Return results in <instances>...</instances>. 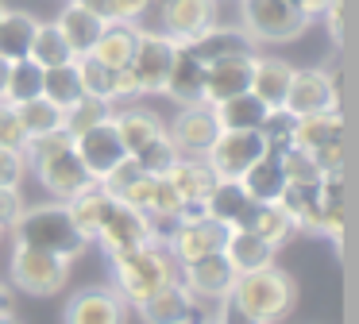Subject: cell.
I'll use <instances>...</instances> for the list:
<instances>
[{"mask_svg":"<svg viewBox=\"0 0 359 324\" xmlns=\"http://www.w3.org/2000/svg\"><path fill=\"white\" fill-rule=\"evenodd\" d=\"M217 324H255V320H251L240 305H232V301L224 297V301H217Z\"/></svg>","mask_w":359,"mask_h":324,"instance_id":"50","label":"cell"},{"mask_svg":"<svg viewBox=\"0 0 359 324\" xmlns=\"http://www.w3.org/2000/svg\"><path fill=\"white\" fill-rule=\"evenodd\" d=\"M43 97V66L32 58H20L8 66V81H4V100L8 104H24V100Z\"/></svg>","mask_w":359,"mask_h":324,"instance_id":"38","label":"cell"},{"mask_svg":"<svg viewBox=\"0 0 359 324\" xmlns=\"http://www.w3.org/2000/svg\"><path fill=\"white\" fill-rule=\"evenodd\" d=\"M174 50H178V43L166 39L163 31H140L135 35V50H132V62H128L135 97L166 89V77H170V66H174Z\"/></svg>","mask_w":359,"mask_h":324,"instance_id":"7","label":"cell"},{"mask_svg":"<svg viewBox=\"0 0 359 324\" xmlns=\"http://www.w3.org/2000/svg\"><path fill=\"white\" fill-rule=\"evenodd\" d=\"M166 135H170V143L178 147V154L205 158L209 147H212V139L220 135L212 104H182V112L174 116V123L166 128Z\"/></svg>","mask_w":359,"mask_h":324,"instance_id":"12","label":"cell"},{"mask_svg":"<svg viewBox=\"0 0 359 324\" xmlns=\"http://www.w3.org/2000/svg\"><path fill=\"white\" fill-rule=\"evenodd\" d=\"M220 255L228 259V266H232L236 274H251V270H263L274 262V247L248 228H228Z\"/></svg>","mask_w":359,"mask_h":324,"instance_id":"20","label":"cell"},{"mask_svg":"<svg viewBox=\"0 0 359 324\" xmlns=\"http://www.w3.org/2000/svg\"><path fill=\"white\" fill-rule=\"evenodd\" d=\"M228 301L240 305L255 324H274V320H282V316L294 309L297 285H294V278H290L286 270L271 262V266L251 270V274H236Z\"/></svg>","mask_w":359,"mask_h":324,"instance_id":"4","label":"cell"},{"mask_svg":"<svg viewBox=\"0 0 359 324\" xmlns=\"http://www.w3.org/2000/svg\"><path fill=\"white\" fill-rule=\"evenodd\" d=\"M24 174H27V158H24V151L0 147V189H20Z\"/></svg>","mask_w":359,"mask_h":324,"instance_id":"45","label":"cell"},{"mask_svg":"<svg viewBox=\"0 0 359 324\" xmlns=\"http://www.w3.org/2000/svg\"><path fill=\"white\" fill-rule=\"evenodd\" d=\"M81 8H89V12H97L101 20H109V0H78Z\"/></svg>","mask_w":359,"mask_h":324,"instance_id":"52","label":"cell"},{"mask_svg":"<svg viewBox=\"0 0 359 324\" xmlns=\"http://www.w3.org/2000/svg\"><path fill=\"white\" fill-rule=\"evenodd\" d=\"M186 46L189 54H194L197 62H217V58H232V54H255V43H251V35L243 27H220V23H212L209 31H201L197 39H189V43H178Z\"/></svg>","mask_w":359,"mask_h":324,"instance_id":"18","label":"cell"},{"mask_svg":"<svg viewBox=\"0 0 359 324\" xmlns=\"http://www.w3.org/2000/svg\"><path fill=\"white\" fill-rule=\"evenodd\" d=\"M336 100H340V93H336V77L328 69H294L282 108L290 116H313V112H332V108H340Z\"/></svg>","mask_w":359,"mask_h":324,"instance_id":"11","label":"cell"},{"mask_svg":"<svg viewBox=\"0 0 359 324\" xmlns=\"http://www.w3.org/2000/svg\"><path fill=\"white\" fill-rule=\"evenodd\" d=\"M132 162L143 170V174H166V170L178 162V147L170 143V135L155 139L151 147H143L140 154H132Z\"/></svg>","mask_w":359,"mask_h":324,"instance_id":"42","label":"cell"},{"mask_svg":"<svg viewBox=\"0 0 359 324\" xmlns=\"http://www.w3.org/2000/svg\"><path fill=\"white\" fill-rule=\"evenodd\" d=\"M182 324H201V320H197V316H189V320H182Z\"/></svg>","mask_w":359,"mask_h":324,"instance_id":"56","label":"cell"},{"mask_svg":"<svg viewBox=\"0 0 359 324\" xmlns=\"http://www.w3.org/2000/svg\"><path fill=\"white\" fill-rule=\"evenodd\" d=\"M74 151H78L81 166L93 174V182H101L112 166H120V162L128 158L124 139H120V131H116L112 120H104V123H97V128L81 131V135H74Z\"/></svg>","mask_w":359,"mask_h":324,"instance_id":"13","label":"cell"},{"mask_svg":"<svg viewBox=\"0 0 359 324\" xmlns=\"http://www.w3.org/2000/svg\"><path fill=\"white\" fill-rule=\"evenodd\" d=\"M135 309H140L143 324H182L194 316V297L186 293L182 282H170L158 293H151L147 301H140Z\"/></svg>","mask_w":359,"mask_h":324,"instance_id":"24","label":"cell"},{"mask_svg":"<svg viewBox=\"0 0 359 324\" xmlns=\"http://www.w3.org/2000/svg\"><path fill=\"white\" fill-rule=\"evenodd\" d=\"M309 158L317 162V170H320L325 177H328V174H344V135L332 139V143H325V147H317Z\"/></svg>","mask_w":359,"mask_h":324,"instance_id":"46","label":"cell"},{"mask_svg":"<svg viewBox=\"0 0 359 324\" xmlns=\"http://www.w3.org/2000/svg\"><path fill=\"white\" fill-rule=\"evenodd\" d=\"M0 324H24L16 313H0Z\"/></svg>","mask_w":359,"mask_h":324,"instance_id":"55","label":"cell"},{"mask_svg":"<svg viewBox=\"0 0 359 324\" xmlns=\"http://www.w3.org/2000/svg\"><path fill=\"white\" fill-rule=\"evenodd\" d=\"M12 231H16V247L50 251V255H62V259H70V262L89 247V239L78 231V224H74L70 205H66V201H58V205L24 208L20 220L12 224Z\"/></svg>","mask_w":359,"mask_h":324,"instance_id":"2","label":"cell"},{"mask_svg":"<svg viewBox=\"0 0 359 324\" xmlns=\"http://www.w3.org/2000/svg\"><path fill=\"white\" fill-rule=\"evenodd\" d=\"M290 4L297 8V12L305 15V20H317V15H325V8H328V0H290Z\"/></svg>","mask_w":359,"mask_h":324,"instance_id":"51","label":"cell"},{"mask_svg":"<svg viewBox=\"0 0 359 324\" xmlns=\"http://www.w3.org/2000/svg\"><path fill=\"white\" fill-rule=\"evenodd\" d=\"M240 185H243V193H248L255 205H271V201H278L282 189H286V170H282V158L274 151H266L259 162H251V166L243 170Z\"/></svg>","mask_w":359,"mask_h":324,"instance_id":"25","label":"cell"},{"mask_svg":"<svg viewBox=\"0 0 359 324\" xmlns=\"http://www.w3.org/2000/svg\"><path fill=\"white\" fill-rule=\"evenodd\" d=\"M251 208H255V201L243 193L240 182H232V177H217V185L209 189V197H205V216H212L217 224H224V228H248V216Z\"/></svg>","mask_w":359,"mask_h":324,"instance_id":"19","label":"cell"},{"mask_svg":"<svg viewBox=\"0 0 359 324\" xmlns=\"http://www.w3.org/2000/svg\"><path fill=\"white\" fill-rule=\"evenodd\" d=\"M66 205H70V216H74V224H78L81 236H86V239H97V228H101L104 208H109V193H104L101 185H93L89 193L66 201Z\"/></svg>","mask_w":359,"mask_h":324,"instance_id":"40","label":"cell"},{"mask_svg":"<svg viewBox=\"0 0 359 324\" xmlns=\"http://www.w3.org/2000/svg\"><path fill=\"white\" fill-rule=\"evenodd\" d=\"M163 35L174 43H189L217 23V0H163Z\"/></svg>","mask_w":359,"mask_h":324,"instance_id":"16","label":"cell"},{"mask_svg":"<svg viewBox=\"0 0 359 324\" xmlns=\"http://www.w3.org/2000/svg\"><path fill=\"white\" fill-rule=\"evenodd\" d=\"M104 120H112V104H109V100L81 97V100H74V104L62 112V131L74 139V135H81V131H89V128H97V123H104Z\"/></svg>","mask_w":359,"mask_h":324,"instance_id":"41","label":"cell"},{"mask_svg":"<svg viewBox=\"0 0 359 324\" xmlns=\"http://www.w3.org/2000/svg\"><path fill=\"white\" fill-rule=\"evenodd\" d=\"M163 93L174 97L178 104H205V62H197L186 46H178Z\"/></svg>","mask_w":359,"mask_h":324,"instance_id":"23","label":"cell"},{"mask_svg":"<svg viewBox=\"0 0 359 324\" xmlns=\"http://www.w3.org/2000/svg\"><path fill=\"white\" fill-rule=\"evenodd\" d=\"M320 231L336 239L344 236V174H328L320 182Z\"/></svg>","mask_w":359,"mask_h":324,"instance_id":"39","label":"cell"},{"mask_svg":"<svg viewBox=\"0 0 359 324\" xmlns=\"http://www.w3.org/2000/svg\"><path fill=\"white\" fill-rule=\"evenodd\" d=\"M240 20L251 43H294L309 27L290 0H240Z\"/></svg>","mask_w":359,"mask_h":324,"instance_id":"5","label":"cell"},{"mask_svg":"<svg viewBox=\"0 0 359 324\" xmlns=\"http://www.w3.org/2000/svg\"><path fill=\"white\" fill-rule=\"evenodd\" d=\"M24 123V135L27 139H39V135H50V131H62V108L50 104L47 97H35V100H24V104H12Z\"/></svg>","mask_w":359,"mask_h":324,"instance_id":"37","label":"cell"},{"mask_svg":"<svg viewBox=\"0 0 359 324\" xmlns=\"http://www.w3.org/2000/svg\"><path fill=\"white\" fill-rule=\"evenodd\" d=\"M0 313H12V285L0 282Z\"/></svg>","mask_w":359,"mask_h":324,"instance_id":"53","label":"cell"},{"mask_svg":"<svg viewBox=\"0 0 359 324\" xmlns=\"http://www.w3.org/2000/svg\"><path fill=\"white\" fill-rule=\"evenodd\" d=\"M43 97H47L50 104H58L62 112L74 104V100L86 97V89H81V74H78V62H66V66L43 69Z\"/></svg>","mask_w":359,"mask_h":324,"instance_id":"33","label":"cell"},{"mask_svg":"<svg viewBox=\"0 0 359 324\" xmlns=\"http://www.w3.org/2000/svg\"><path fill=\"white\" fill-rule=\"evenodd\" d=\"M35 27H39V20H35V15L8 8V12H4V20H0V58H4V62L27 58L32 39H35Z\"/></svg>","mask_w":359,"mask_h":324,"instance_id":"32","label":"cell"},{"mask_svg":"<svg viewBox=\"0 0 359 324\" xmlns=\"http://www.w3.org/2000/svg\"><path fill=\"white\" fill-rule=\"evenodd\" d=\"M166 177H170V185L182 193V201H205L209 189L217 185V174H212L209 162L189 158V154H178V162L166 170Z\"/></svg>","mask_w":359,"mask_h":324,"instance_id":"29","label":"cell"},{"mask_svg":"<svg viewBox=\"0 0 359 324\" xmlns=\"http://www.w3.org/2000/svg\"><path fill=\"white\" fill-rule=\"evenodd\" d=\"M251 62L255 54H232L205 66V104H220L228 97H240L251 89Z\"/></svg>","mask_w":359,"mask_h":324,"instance_id":"17","label":"cell"},{"mask_svg":"<svg viewBox=\"0 0 359 324\" xmlns=\"http://www.w3.org/2000/svg\"><path fill=\"white\" fill-rule=\"evenodd\" d=\"M4 12H8V8H4V0H0V20H4Z\"/></svg>","mask_w":359,"mask_h":324,"instance_id":"57","label":"cell"},{"mask_svg":"<svg viewBox=\"0 0 359 324\" xmlns=\"http://www.w3.org/2000/svg\"><path fill=\"white\" fill-rule=\"evenodd\" d=\"M182 285H186V293L194 301H224L228 293H232V282H236V270L228 266V259L224 255H205V259H197V262H186L182 266V278H178Z\"/></svg>","mask_w":359,"mask_h":324,"instance_id":"15","label":"cell"},{"mask_svg":"<svg viewBox=\"0 0 359 324\" xmlns=\"http://www.w3.org/2000/svg\"><path fill=\"white\" fill-rule=\"evenodd\" d=\"M248 231H255L259 239H266V243L278 251V243H286V239L294 236V220L286 216V208H282L278 201H271V205H255V208H251Z\"/></svg>","mask_w":359,"mask_h":324,"instance_id":"34","label":"cell"},{"mask_svg":"<svg viewBox=\"0 0 359 324\" xmlns=\"http://www.w3.org/2000/svg\"><path fill=\"white\" fill-rule=\"evenodd\" d=\"M24 158L27 166L39 174L43 189L58 201H74L81 193L93 189V174L81 166L78 151H74V139L66 131H50V135H39V139H27L24 147Z\"/></svg>","mask_w":359,"mask_h":324,"instance_id":"1","label":"cell"},{"mask_svg":"<svg viewBox=\"0 0 359 324\" xmlns=\"http://www.w3.org/2000/svg\"><path fill=\"white\" fill-rule=\"evenodd\" d=\"M266 112L271 108L259 97H251V93H240V97H228L220 104H212V116H217L220 131H259L266 123Z\"/></svg>","mask_w":359,"mask_h":324,"instance_id":"27","label":"cell"},{"mask_svg":"<svg viewBox=\"0 0 359 324\" xmlns=\"http://www.w3.org/2000/svg\"><path fill=\"white\" fill-rule=\"evenodd\" d=\"M151 0H109V23H140Z\"/></svg>","mask_w":359,"mask_h":324,"instance_id":"47","label":"cell"},{"mask_svg":"<svg viewBox=\"0 0 359 324\" xmlns=\"http://www.w3.org/2000/svg\"><path fill=\"white\" fill-rule=\"evenodd\" d=\"M8 66H12V62L0 58V100H4V81H8Z\"/></svg>","mask_w":359,"mask_h":324,"instance_id":"54","label":"cell"},{"mask_svg":"<svg viewBox=\"0 0 359 324\" xmlns=\"http://www.w3.org/2000/svg\"><path fill=\"white\" fill-rule=\"evenodd\" d=\"M224 236H228V228L217 224L212 216L178 220L170 228V236H166V243H170L166 255H170L178 266H186V262H197V259H205V255H217L220 247H224Z\"/></svg>","mask_w":359,"mask_h":324,"instance_id":"10","label":"cell"},{"mask_svg":"<svg viewBox=\"0 0 359 324\" xmlns=\"http://www.w3.org/2000/svg\"><path fill=\"white\" fill-rule=\"evenodd\" d=\"M20 212H24V197H20V189H0V231L12 228V224L20 220Z\"/></svg>","mask_w":359,"mask_h":324,"instance_id":"48","label":"cell"},{"mask_svg":"<svg viewBox=\"0 0 359 324\" xmlns=\"http://www.w3.org/2000/svg\"><path fill=\"white\" fill-rule=\"evenodd\" d=\"M290 77H294V66L286 58H266V54H255L251 62V97H259L266 108H282L290 89Z\"/></svg>","mask_w":359,"mask_h":324,"instance_id":"21","label":"cell"},{"mask_svg":"<svg viewBox=\"0 0 359 324\" xmlns=\"http://www.w3.org/2000/svg\"><path fill=\"white\" fill-rule=\"evenodd\" d=\"M27 58H32L35 66L50 69V66H66V62H74V50H70V43L62 39V31H58L55 23H39Z\"/></svg>","mask_w":359,"mask_h":324,"instance_id":"36","label":"cell"},{"mask_svg":"<svg viewBox=\"0 0 359 324\" xmlns=\"http://www.w3.org/2000/svg\"><path fill=\"white\" fill-rule=\"evenodd\" d=\"M340 135H344L340 108H332V112H313V116H294V147L305 154H313L317 147L332 143Z\"/></svg>","mask_w":359,"mask_h":324,"instance_id":"28","label":"cell"},{"mask_svg":"<svg viewBox=\"0 0 359 324\" xmlns=\"http://www.w3.org/2000/svg\"><path fill=\"white\" fill-rule=\"evenodd\" d=\"M278 158H282V170H286V182H294V185H320L325 182V174L317 170V162H313L305 151H297V147L282 151Z\"/></svg>","mask_w":359,"mask_h":324,"instance_id":"43","label":"cell"},{"mask_svg":"<svg viewBox=\"0 0 359 324\" xmlns=\"http://www.w3.org/2000/svg\"><path fill=\"white\" fill-rule=\"evenodd\" d=\"M135 35H140V27L135 23H104L101 39L93 43V58L104 62L109 69H128V62H132V50H135Z\"/></svg>","mask_w":359,"mask_h":324,"instance_id":"30","label":"cell"},{"mask_svg":"<svg viewBox=\"0 0 359 324\" xmlns=\"http://www.w3.org/2000/svg\"><path fill=\"white\" fill-rule=\"evenodd\" d=\"M112 123H116L120 139H124L128 158L140 154L143 147H151L155 139L166 135V123L158 120L155 112H147V108H124V112H112Z\"/></svg>","mask_w":359,"mask_h":324,"instance_id":"26","label":"cell"},{"mask_svg":"<svg viewBox=\"0 0 359 324\" xmlns=\"http://www.w3.org/2000/svg\"><path fill=\"white\" fill-rule=\"evenodd\" d=\"M104 23H109V20H101L97 12H89V8H81L78 0H70V4L58 12L55 27L62 31V39L70 43L74 58H81V54L93 50V43L101 39V31H104Z\"/></svg>","mask_w":359,"mask_h":324,"instance_id":"22","label":"cell"},{"mask_svg":"<svg viewBox=\"0 0 359 324\" xmlns=\"http://www.w3.org/2000/svg\"><path fill=\"white\" fill-rule=\"evenodd\" d=\"M278 205L286 208V216L294 220V231H320V185H294L286 182Z\"/></svg>","mask_w":359,"mask_h":324,"instance_id":"31","label":"cell"},{"mask_svg":"<svg viewBox=\"0 0 359 324\" xmlns=\"http://www.w3.org/2000/svg\"><path fill=\"white\" fill-rule=\"evenodd\" d=\"M0 147H12V151H24L27 135H24V123H20L16 108L8 100H0Z\"/></svg>","mask_w":359,"mask_h":324,"instance_id":"44","label":"cell"},{"mask_svg":"<svg viewBox=\"0 0 359 324\" xmlns=\"http://www.w3.org/2000/svg\"><path fill=\"white\" fill-rule=\"evenodd\" d=\"M109 262H112V282H116L112 290L128 305H140V301H147L163 285L178 282L174 259L158 243H140V247H128V251H116V255H109Z\"/></svg>","mask_w":359,"mask_h":324,"instance_id":"3","label":"cell"},{"mask_svg":"<svg viewBox=\"0 0 359 324\" xmlns=\"http://www.w3.org/2000/svg\"><path fill=\"white\" fill-rule=\"evenodd\" d=\"M263 154H266L263 131H220V135L212 139L205 162L212 166L217 177H232V182H240L243 170H248L251 162H259Z\"/></svg>","mask_w":359,"mask_h":324,"instance_id":"9","label":"cell"},{"mask_svg":"<svg viewBox=\"0 0 359 324\" xmlns=\"http://www.w3.org/2000/svg\"><path fill=\"white\" fill-rule=\"evenodd\" d=\"M78 62V74H81V89L86 97H97V100H120V69H109L104 62H97L93 54H81Z\"/></svg>","mask_w":359,"mask_h":324,"instance_id":"35","label":"cell"},{"mask_svg":"<svg viewBox=\"0 0 359 324\" xmlns=\"http://www.w3.org/2000/svg\"><path fill=\"white\" fill-rule=\"evenodd\" d=\"M97 243L109 255L140 247V243H155V224H151L147 212L124 205L120 197L109 193V208H104V220H101V228H97Z\"/></svg>","mask_w":359,"mask_h":324,"instance_id":"8","label":"cell"},{"mask_svg":"<svg viewBox=\"0 0 359 324\" xmlns=\"http://www.w3.org/2000/svg\"><path fill=\"white\" fill-rule=\"evenodd\" d=\"M8 274H12V290L32 293V297H50L70 278V259L50 255V251H35V247H16Z\"/></svg>","mask_w":359,"mask_h":324,"instance_id":"6","label":"cell"},{"mask_svg":"<svg viewBox=\"0 0 359 324\" xmlns=\"http://www.w3.org/2000/svg\"><path fill=\"white\" fill-rule=\"evenodd\" d=\"M128 320V301L112 285H89L74 293L62 309V324H124Z\"/></svg>","mask_w":359,"mask_h":324,"instance_id":"14","label":"cell"},{"mask_svg":"<svg viewBox=\"0 0 359 324\" xmlns=\"http://www.w3.org/2000/svg\"><path fill=\"white\" fill-rule=\"evenodd\" d=\"M325 23H328V31H332V43L340 46L344 43V0H328Z\"/></svg>","mask_w":359,"mask_h":324,"instance_id":"49","label":"cell"}]
</instances>
